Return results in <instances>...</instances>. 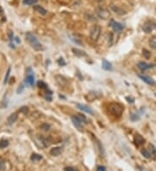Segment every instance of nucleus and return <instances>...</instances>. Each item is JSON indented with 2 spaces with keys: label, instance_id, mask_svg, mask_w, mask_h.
Masks as SVG:
<instances>
[{
  "label": "nucleus",
  "instance_id": "nucleus-14",
  "mask_svg": "<svg viewBox=\"0 0 156 171\" xmlns=\"http://www.w3.org/2000/svg\"><path fill=\"white\" fill-rule=\"evenodd\" d=\"M72 52L74 53L75 55L78 56V57H86L87 56V54L85 51H82L81 49H75L73 48L72 49Z\"/></svg>",
  "mask_w": 156,
  "mask_h": 171
},
{
  "label": "nucleus",
  "instance_id": "nucleus-38",
  "mask_svg": "<svg viewBox=\"0 0 156 171\" xmlns=\"http://www.w3.org/2000/svg\"><path fill=\"white\" fill-rule=\"evenodd\" d=\"M126 99H127V100H128V102H131V103H134V99H130L129 97H127V98H126Z\"/></svg>",
  "mask_w": 156,
  "mask_h": 171
},
{
  "label": "nucleus",
  "instance_id": "nucleus-6",
  "mask_svg": "<svg viewBox=\"0 0 156 171\" xmlns=\"http://www.w3.org/2000/svg\"><path fill=\"white\" fill-rule=\"evenodd\" d=\"M71 121L73 123V124L75 125V127L79 130H82V121L81 120V118L78 117V115H73L71 116Z\"/></svg>",
  "mask_w": 156,
  "mask_h": 171
},
{
  "label": "nucleus",
  "instance_id": "nucleus-23",
  "mask_svg": "<svg viewBox=\"0 0 156 171\" xmlns=\"http://www.w3.org/2000/svg\"><path fill=\"white\" fill-rule=\"evenodd\" d=\"M5 161L2 157H0V170H5Z\"/></svg>",
  "mask_w": 156,
  "mask_h": 171
},
{
  "label": "nucleus",
  "instance_id": "nucleus-25",
  "mask_svg": "<svg viewBox=\"0 0 156 171\" xmlns=\"http://www.w3.org/2000/svg\"><path fill=\"white\" fill-rule=\"evenodd\" d=\"M148 148H149V152L151 153V155H155L156 154V149H155V147L153 144L150 143L148 145Z\"/></svg>",
  "mask_w": 156,
  "mask_h": 171
},
{
  "label": "nucleus",
  "instance_id": "nucleus-2",
  "mask_svg": "<svg viewBox=\"0 0 156 171\" xmlns=\"http://www.w3.org/2000/svg\"><path fill=\"white\" fill-rule=\"evenodd\" d=\"M109 112L115 117H121L124 112V107L118 103H112L109 105Z\"/></svg>",
  "mask_w": 156,
  "mask_h": 171
},
{
  "label": "nucleus",
  "instance_id": "nucleus-19",
  "mask_svg": "<svg viewBox=\"0 0 156 171\" xmlns=\"http://www.w3.org/2000/svg\"><path fill=\"white\" fill-rule=\"evenodd\" d=\"M148 43H149V46H150L153 49H156V36H152V37L149 39Z\"/></svg>",
  "mask_w": 156,
  "mask_h": 171
},
{
  "label": "nucleus",
  "instance_id": "nucleus-41",
  "mask_svg": "<svg viewBox=\"0 0 156 171\" xmlns=\"http://www.w3.org/2000/svg\"><path fill=\"white\" fill-rule=\"evenodd\" d=\"M154 95H155V97H156V93H154Z\"/></svg>",
  "mask_w": 156,
  "mask_h": 171
},
{
  "label": "nucleus",
  "instance_id": "nucleus-36",
  "mask_svg": "<svg viewBox=\"0 0 156 171\" xmlns=\"http://www.w3.org/2000/svg\"><path fill=\"white\" fill-rule=\"evenodd\" d=\"M23 90H24V86L22 85V86L20 87V88H18V91H17V93H21Z\"/></svg>",
  "mask_w": 156,
  "mask_h": 171
},
{
  "label": "nucleus",
  "instance_id": "nucleus-40",
  "mask_svg": "<svg viewBox=\"0 0 156 171\" xmlns=\"http://www.w3.org/2000/svg\"><path fill=\"white\" fill-rule=\"evenodd\" d=\"M95 2H98V3H99V2L102 1V0H95Z\"/></svg>",
  "mask_w": 156,
  "mask_h": 171
},
{
  "label": "nucleus",
  "instance_id": "nucleus-10",
  "mask_svg": "<svg viewBox=\"0 0 156 171\" xmlns=\"http://www.w3.org/2000/svg\"><path fill=\"white\" fill-rule=\"evenodd\" d=\"M138 77L141 80H143L145 83H146V84H148V85H154L155 84V80L153 79V78H151V77H149V76H147V75H144V74H139L138 75Z\"/></svg>",
  "mask_w": 156,
  "mask_h": 171
},
{
  "label": "nucleus",
  "instance_id": "nucleus-20",
  "mask_svg": "<svg viewBox=\"0 0 156 171\" xmlns=\"http://www.w3.org/2000/svg\"><path fill=\"white\" fill-rule=\"evenodd\" d=\"M140 154H141L145 158H146V159L150 158V156L152 155H151V153L149 152V150H147L146 149H141V150H140Z\"/></svg>",
  "mask_w": 156,
  "mask_h": 171
},
{
  "label": "nucleus",
  "instance_id": "nucleus-7",
  "mask_svg": "<svg viewBox=\"0 0 156 171\" xmlns=\"http://www.w3.org/2000/svg\"><path fill=\"white\" fill-rule=\"evenodd\" d=\"M27 76L25 78V83L29 86H33L34 85V82H35V77H34V74L31 71V68H29L27 69Z\"/></svg>",
  "mask_w": 156,
  "mask_h": 171
},
{
  "label": "nucleus",
  "instance_id": "nucleus-32",
  "mask_svg": "<svg viewBox=\"0 0 156 171\" xmlns=\"http://www.w3.org/2000/svg\"><path fill=\"white\" fill-rule=\"evenodd\" d=\"M57 62H58V64H59L60 66H65V65H66V62L63 61V58H59Z\"/></svg>",
  "mask_w": 156,
  "mask_h": 171
},
{
  "label": "nucleus",
  "instance_id": "nucleus-22",
  "mask_svg": "<svg viewBox=\"0 0 156 171\" xmlns=\"http://www.w3.org/2000/svg\"><path fill=\"white\" fill-rule=\"evenodd\" d=\"M9 145V141L7 139H2L0 140V149H5L8 147Z\"/></svg>",
  "mask_w": 156,
  "mask_h": 171
},
{
  "label": "nucleus",
  "instance_id": "nucleus-12",
  "mask_svg": "<svg viewBox=\"0 0 156 171\" xmlns=\"http://www.w3.org/2000/svg\"><path fill=\"white\" fill-rule=\"evenodd\" d=\"M102 69L106 70V71H111L113 69V67H112V64L106 59H103L102 60Z\"/></svg>",
  "mask_w": 156,
  "mask_h": 171
},
{
  "label": "nucleus",
  "instance_id": "nucleus-30",
  "mask_svg": "<svg viewBox=\"0 0 156 171\" xmlns=\"http://www.w3.org/2000/svg\"><path fill=\"white\" fill-rule=\"evenodd\" d=\"M69 37H70V40L72 41V42H74L75 43H76V44H82V43L78 40V39H76V37H73V36H69Z\"/></svg>",
  "mask_w": 156,
  "mask_h": 171
},
{
  "label": "nucleus",
  "instance_id": "nucleus-17",
  "mask_svg": "<svg viewBox=\"0 0 156 171\" xmlns=\"http://www.w3.org/2000/svg\"><path fill=\"white\" fill-rule=\"evenodd\" d=\"M34 10L37 11V12H38V13H40V14H42V15H46L47 14V11L44 8V7H42V6H40V5H34Z\"/></svg>",
  "mask_w": 156,
  "mask_h": 171
},
{
  "label": "nucleus",
  "instance_id": "nucleus-15",
  "mask_svg": "<svg viewBox=\"0 0 156 171\" xmlns=\"http://www.w3.org/2000/svg\"><path fill=\"white\" fill-rule=\"evenodd\" d=\"M111 10H112L113 11H114L115 13L119 14V15H123V14L126 13V11H125L124 10H122L121 7L117 6L116 5H111Z\"/></svg>",
  "mask_w": 156,
  "mask_h": 171
},
{
  "label": "nucleus",
  "instance_id": "nucleus-42",
  "mask_svg": "<svg viewBox=\"0 0 156 171\" xmlns=\"http://www.w3.org/2000/svg\"><path fill=\"white\" fill-rule=\"evenodd\" d=\"M44 1H46V0H44Z\"/></svg>",
  "mask_w": 156,
  "mask_h": 171
},
{
  "label": "nucleus",
  "instance_id": "nucleus-4",
  "mask_svg": "<svg viewBox=\"0 0 156 171\" xmlns=\"http://www.w3.org/2000/svg\"><path fill=\"white\" fill-rule=\"evenodd\" d=\"M96 15L98 16V18H100L101 19H103V20H107L110 18L109 11L104 7H102V6H100L96 9Z\"/></svg>",
  "mask_w": 156,
  "mask_h": 171
},
{
  "label": "nucleus",
  "instance_id": "nucleus-9",
  "mask_svg": "<svg viewBox=\"0 0 156 171\" xmlns=\"http://www.w3.org/2000/svg\"><path fill=\"white\" fill-rule=\"evenodd\" d=\"M153 66H154L153 64H152V63H146V62H139L138 65H137L138 68H139L140 71H142V72L153 68Z\"/></svg>",
  "mask_w": 156,
  "mask_h": 171
},
{
  "label": "nucleus",
  "instance_id": "nucleus-13",
  "mask_svg": "<svg viewBox=\"0 0 156 171\" xmlns=\"http://www.w3.org/2000/svg\"><path fill=\"white\" fill-rule=\"evenodd\" d=\"M134 143H135V144H136L137 146L142 145V144H144V143H145V139H144L143 137H142L141 135H140V134H136V135L134 136Z\"/></svg>",
  "mask_w": 156,
  "mask_h": 171
},
{
  "label": "nucleus",
  "instance_id": "nucleus-3",
  "mask_svg": "<svg viewBox=\"0 0 156 171\" xmlns=\"http://www.w3.org/2000/svg\"><path fill=\"white\" fill-rule=\"evenodd\" d=\"M101 32L102 30L99 25H93L90 29V39L94 42H96L101 36Z\"/></svg>",
  "mask_w": 156,
  "mask_h": 171
},
{
  "label": "nucleus",
  "instance_id": "nucleus-39",
  "mask_svg": "<svg viewBox=\"0 0 156 171\" xmlns=\"http://www.w3.org/2000/svg\"><path fill=\"white\" fill-rule=\"evenodd\" d=\"M15 39H16V42H17V43H20V40H19V39H18V37H16Z\"/></svg>",
  "mask_w": 156,
  "mask_h": 171
},
{
  "label": "nucleus",
  "instance_id": "nucleus-24",
  "mask_svg": "<svg viewBox=\"0 0 156 171\" xmlns=\"http://www.w3.org/2000/svg\"><path fill=\"white\" fill-rule=\"evenodd\" d=\"M142 53H143V55H144L145 58H146V59H149V58H150V56H151L150 51H148L147 49H144L142 50Z\"/></svg>",
  "mask_w": 156,
  "mask_h": 171
},
{
  "label": "nucleus",
  "instance_id": "nucleus-28",
  "mask_svg": "<svg viewBox=\"0 0 156 171\" xmlns=\"http://www.w3.org/2000/svg\"><path fill=\"white\" fill-rule=\"evenodd\" d=\"M37 85H38V87H41V88H44V89H48V86L44 83V82H43V81H38V83H37Z\"/></svg>",
  "mask_w": 156,
  "mask_h": 171
},
{
  "label": "nucleus",
  "instance_id": "nucleus-8",
  "mask_svg": "<svg viewBox=\"0 0 156 171\" xmlns=\"http://www.w3.org/2000/svg\"><path fill=\"white\" fill-rule=\"evenodd\" d=\"M110 27H112V29L115 31V32H121L123 28H124V25L119 22H115L114 20H111L110 22V24H109Z\"/></svg>",
  "mask_w": 156,
  "mask_h": 171
},
{
  "label": "nucleus",
  "instance_id": "nucleus-26",
  "mask_svg": "<svg viewBox=\"0 0 156 171\" xmlns=\"http://www.w3.org/2000/svg\"><path fill=\"white\" fill-rule=\"evenodd\" d=\"M23 3L27 5H34L37 3V0H24Z\"/></svg>",
  "mask_w": 156,
  "mask_h": 171
},
{
  "label": "nucleus",
  "instance_id": "nucleus-33",
  "mask_svg": "<svg viewBox=\"0 0 156 171\" xmlns=\"http://www.w3.org/2000/svg\"><path fill=\"white\" fill-rule=\"evenodd\" d=\"M20 112H23V113H25V114H26V113L28 112V107H27V106H23V107L20 109Z\"/></svg>",
  "mask_w": 156,
  "mask_h": 171
},
{
  "label": "nucleus",
  "instance_id": "nucleus-1",
  "mask_svg": "<svg viewBox=\"0 0 156 171\" xmlns=\"http://www.w3.org/2000/svg\"><path fill=\"white\" fill-rule=\"evenodd\" d=\"M26 39L28 41V43H30V45L33 48V49H35L36 51H40L43 49V46L42 44L39 43V41L37 40V38L31 33V32H27L26 33Z\"/></svg>",
  "mask_w": 156,
  "mask_h": 171
},
{
  "label": "nucleus",
  "instance_id": "nucleus-37",
  "mask_svg": "<svg viewBox=\"0 0 156 171\" xmlns=\"http://www.w3.org/2000/svg\"><path fill=\"white\" fill-rule=\"evenodd\" d=\"M64 170H76V169L72 167H66L64 168Z\"/></svg>",
  "mask_w": 156,
  "mask_h": 171
},
{
  "label": "nucleus",
  "instance_id": "nucleus-11",
  "mask_svg": "<svg viewBox=\"0 0 156 171\" xmlns=\"http://www.w3.org/2000/svg\"><path fill=\"white\" fill-rule=\"evenodd\" d=\"M76 108H78L79 110H81L82 112H87L89 114H93L94 113L93 110L90 107H89L88 105H82V104H76Z\"/></svg>",
  "mask_w": 156,
  "mask_h": 171
},
{
  "label": "nucleus",
  "instance_id": "nucleus-27",
  "mask_svg": "<svg viewBox=\"0 0 156 171\" xmlns=\"http://www.w3.org/2000/svg\"><path fill=\"white\" fill-rule=\"evenodd\" d=\"M11 68H8V70H7V72H6V74H5V81H4V83L5 84V83H7V81H8V79H9V77H10V74H11Z\"/></svg>",
  "mask_w": 156,
  "mask_h": 171
},
{
  "label": "nucleus",
  "instance_id": "nucleus-16",
  "mask_svg": "<svg viewBox=\"0 0 156 171\" xmlns=\"http://www.w3.org/2000/svg\"><path fill=\"white\" fill-rule=\"evenodd\" d=\"M62 152V148L61 147H55V148H52L50 151V154L52 155V156H57L61 154Z\"/></svg>",
  "mask_w": 156,
  "mask_h": 171
},
{
  "label": "nucleus",
  "instance_id": "nucleus-18",
  "mask_svg": "<svg viewBox=\"0 0 156 171\" xmlns=\"http://www.w3.org/2000/svg\"><path fill=\"white\" fill-rule=\"evenodd\" d=\"M17 119H18V114L17 113H12L9 116V118L7 119V122H8L9 124H12L17 121Z\"/></svg>",
  "mask_w": 156,
  "mask_h": 171
},
{
  "label": "nucleus",
  "instance_id": "nucleus-21",
  "mask_svg": "<svg viewBox=\"0 0 156 171\" xmlns=\"http://www.w3.org/2000/svg\"><path fill=\"white\" fill-rule=\"evenodd\" d=\"M42 158H43V156H42L41 155H38V154H36V153H33V154L31 155V161H33V162L40 161V160H42Z\"/></svg>",
  "mask_w": 156,
  "mask_h": 171
},
{
  "label": "nucleus",
  "instance_id": "nucleus-35",
  "mask_svg": "<svg viewBox=\"0 0 156 171\" xmlns=\"http://www.w3.org/2000/svg\"><path fill=\"white\" fill-rule=\"evenodd\" d=\"M9 38H10V41H12L13 40V33L12 31L9 32Z\"/></svg>",
  "mask_w": 156,
  "mask_h": 171
},
{
  "label": "nucleus",
  "instance_id": "nucleus-31",
  "mask_svg": "<svg viewBox=\"0 0 156 171\" xmlns=\"http://www.w3.org/2000/svg\"><path fill=\"white\" fill-rule=\"evenodd\" d=\"M78 115V117L81 118V120L83 122V123H87V118H86V117L84 116V115H82V114H77Z\"/></svg>",
  "mask_w": 156,
  "mask_h": 171
},
{
  "label": "nucleus",
  "instance_id": "nucleus-5",
  "mask_svg": "<svg viewBox=\"0 0 156 171\" xmlns=\"http://www.w3.org/2000/svg\"><path fill=\"white\" fill-rule=\"evenodd\" d=\"M156 27V24L151 20H147L146 21L143 25H142V30L143 32H145L146 34H149L151 33Z\"/></svg>",
  "mask_w": 156,
  "mask_h": 171
},
{
  "label": "nucleus",
  "instance_id": "nucleus-29",
  "mask_svg": "<svg viewBox=\"0 0 156 171\" xmlns=\"http://www.w3.org/2000/svg\"><path fill=\"white\" fill-rule=\"evenodd\" d=\"M50 128V124H46V123H44V124H43L41 125V129L44 130H49Z\"/></svg>",
  "mask_w": 156,
  "mask_h": 171
},
{
  "label": "nucleus",
  "instance_id": "nucleus-34",
  "mask_svg": "<svg viewBox=\"0 0 156 171\" xmlns=\"http://www.w3.org/2000/svg\"><path fill=\"white\" fill-rule=\"evenodd\" d=\"M97 170L98 171H102V170H106V168L104 166H97Z\"/></svg>",
  "mask_w": 156,
  "mask_h": 171
}]
</instances>
